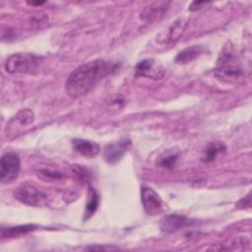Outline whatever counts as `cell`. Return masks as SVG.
Here are the masks:
<instances>
[{"instance_id":"1","label":"cell","mask_w":252,"mask_h":252,"mask_svg":"<svg viewBox=\"0 0 252 252\" xmlns=\"http://www.w3.org/2000/svg\"><path fill=\"white\" fill-rule=\"evenodd\" d=\"M118 67V63L102 59L84 63L68 76L65 84L66 92L72 97L83 96L103 78L114 73Z\"/></svg>"},{"instance_id":"2","label":"cell","mask_w":252,"mask_h":252,"mask_svg":"<svg viewBox=\"0 0 252 252\" xmlns=\"http://www.w3.org/2000/svg\"><path fill=\"white\" fill-rule=\"evenodd\" d=\"M234 53L232 47H224L220 54L218 66L215 70V76L223 82L236 83L244 78V70L234 64Z\"/></svg>"},{"instance_id":"3","label":"cell","mask_w":252,"mask_h":252,"mask_svg":"<svg viewBox=\"0 0 252 252\" xmlns=\"http://www.w3.org/2000/svg\"><path fill=\"white\" fill-rule=\"evenodd\" d=\"M42 60L43 57L37 56L35 54L19 52L9 56L5 62L4 67L5 70L11 74L32 73L37 69Z\"/></svg>"},{"instance_id":"4","label":"cell","mask_w":252,"mask_h":252,"mask_svg":"<svg viewBox=\"0 0 252 252\" xmlns=\"http://www.w3.org/2000/svg\"><path fill=\"white\" fill-rule=\"evenodd\" d=\"M14 197L29 206L41 207L49 203V196L47 193L31 183H23L18 186L14 192Z\"/></svg>"},{"instance_id":"5","label":"cell","mask_w":252,"mask_h":252,"mask_svg":"<svg viewBox=\"0 0 252 252\" xmlns=\"http://www.w3.org/2000/svg\"><path fill=\"white\" fill-rule=\"evenodd\" d=\"M0 178L2 183H9L15 180L20 172V158L15 153H6L1 158Z\"/></svg>"},{"instance_id":"6","label":"cell","mask_w":252,"mask_h":252,"mask_svg":"<svg viewBox=\"0 0 252 252\" xmlns=\"http://www.w3.org/2000/svg\"><path fill=\"white\" fill-rule=\"evenodd\" d=\"M188 21L189 20L186 17H180L176 19L166 28V30L160 32L157 35V42L161 44H167L177 41L187 28Z\"/></svg>"},{"instance_id":"7","label":"cell","mask_w":252,"mask_h":252,"mask_svg":"<svg viewBox=\"0 0 252 252\" xmlns=\"http://www.w3.org/2000/svg\"><path fill=\"white\" fill-rule=\"evenodd\" d=\"M164 68L161 63L154 58H147L140 61L135 67V74L154 80H159L164 75Z\"/></svg>"},{"instance_id":"8","label":"cell","mask_w":252,"mask_h":252,"mask_svg":"<svg viewBox=\"0 0 252 252\" xmlns=\"http://www.w3.org/2000/svg\"><path fill=\"white\" fill-rule=\"evenodd\" d=\"M141 200L144 210L149 215H156L162 209V202L158 194L148 186L141 188Z\"/></svg>"},{"instance_id":"9","label":"cell","mask_w":252,"mask_h":252,"mask_svg":"<svg viewBox=\"0 0 252 252\" xmlns=\"http://www.w3.org/2000/svg\"><path fill=\"white\" fill-rule=\"evenodd\" d=\"M195 221L186 216L171 214L164 216L159 221V228L164 232H175L181 228L193 224Z\"/></svg>"},{"instance_id":"10","label":"cell","mask_w":252,"mask_h":252,"mask_svg":"<svg viewBox=\"0 0 252 252\" xmlns=\"http://www.w3.org/2000/svg\"><path fill=\"white\" fill-rule=\"evenodd\" d=\"M130 144L131 142L129 140H123L118 143H113L105 146L103 150L104 159L108 163H116L122 158Z\"/></svg>"},{"instance_id":"11","label":"cell","mask_w":252,"mask_h":252,"mask_svg":"<svg viewBox=\"0 0 252 252\" xmlns=\"http://www.w3.org/2000/svg\"><path fill=\"white\" fill-rule=\"evenodd\" d=\"M72 144L74 150L77 153L87 158H94L99 153V146L92 141L84 139H74Z\"/></svg>"},{"instance_id":"12","label":"cell","mask_w":252,"mask_h":252,"mask_svg":"<svg viewBox=\"0 0 252 252\" xmlns=\"http://www.w3.org/2000/svg\"><path fill=\"white\" fill-rule=\"evenodd\" d=\"M168 4V2H155L145 7L140 14V19L145 22H152L156 20L167 10Z\"/></svg>"},{"instance_id":"13","label":"cell","mask_w":252,"mask_h":252,"mask_svg":"<svg viewBox=\"0 0 252 252\" xmlns=\"http://www.w3.org/2000/svg\"><path fill=\"white\" fill-rule=\"evenodd\" d=\"M38 226L36 224H22V225H17V226H11L7 228H2L1 229V235L2 237H17L21 236L23 234L29 233L34 229H36Z\"/></svg>"},{"instance_id":"14","label":"cell","mask_w":252,"mask_h":252,"mask_svg":"<svg viewBox=\"0 0 252 252\" xmlns=\"http://www.w3.org/2000/svg\"><path fill=\"white\" fill-rule=\"evenodd\" d=\"M202 47L199 45H193L190 47H186L185 49L181 50L176 58L175 61L180 63V64H186L191 62L192 60H194L201 52H202Z\"/></svg>"},{"instance_id":"15","label":"cell","mask_w":252,"mask_h":252,"mask_svg":"<svg viewBox=\"0 0 252 252\" xmlns=\"http://www.w3.org/2000/svg\"><path fill=\"white\" fill-rule=\"evenodd\" d=\"M98 204H99V197H98L96 191L94 188L90 187L89 201L87 202L85 216H84L85 220L90 219L95 213V211H96V209L98 207Z\"/></svg>"},{"instance_id":"16","label":"cell","mask_w":252,"mask_h":252,"mask_svg":"<svg viewBox=\"0 0 252 252\" xmlns=\"http://www.w3.org/2000/svg\"><path fill=\"white\" fill-rule=\"evenodd\" d=\"M225 151V146L223 144L220 143H212L209 145V147L206 150V156H205V160L206 161H212L216 158V157Z\"/></svg>"},{"instance_id":"17","label":"cell","mask_w":252,"mask_h":252,"mask_svg":"<svg viewBox=\"0 0 252 252\" xmlns=\"http://www.w3.org/2000/svg\"><path fill=\"white\" fill-rule=\"evenodd\" d=\"M15 119L23 126L31 124L34 119V114L31 109H22L17 113Z\"/></svg>"},{"instance_id":"18","label":"cell","mask_w":252,"mask_h":252,"mask_svg":"<svg viewBox=\"0 0 252 252\" xmlns=\"http://www.w3.org/2000/svg\"><path fill=\"white\" fill-rule=\"evenodd\" d=\"M177 155L176 154H170V155H166L164 157H161L159 158V160L158 161V164L159 166L162 167H166V168H171L175 165L176 160H177Z\"/></svg>"},{"instance_id":"19","label":"cell","mask_w":252,"mask_h":252,"mask_svg":"<svg viewBox=\"0 0 252 252\" xmlns=\"http://www.w3.org/2000/svg\"><path fill=\"white\" fill-rule=\"evenodd\" d=\"M39 174L44 178V179H49V180H57L63 178L62 172L59 171H54V170H49V169H42L39 171Z\"/></svg>"},{"instance_id":"20","label":"cell","mask_w":252,"mask_h":252,"mask_svg":"<svg viewBox=\"0 0 252 252\" xmlns=\"http://www.w3.org/2000/svg\"><path fill=\"white\" fill-rule=\"evenodd\" d=\"M73 171L78 176V178H80L81 180H84V181L87 180L88 181L90 179V176H91L90 172L85 167H83L81 165L73 166Z\"/></svg>"},{"instance_id":"21","label":"cell","mask_w":252,"mask_h":252,"mask_svg":"<svg viewBox=\"0 0 252 252\" xmlns=\"http://www.w3.org/2000/svg\"><path fill=\"white\" fill-rule=\"evenodd\" d=\"M206 4H209V2H197V1H194V2H192V4L190 5L189 10H190V11H196V10L200 9L202 6H204V5H206Z\"/></svg>"},{"instance_id":"22","label":"cell","mask_w":252,"mask_h":252,"mask_svg":"<svg viewBox=\"0 0 252 252\" xmlns=\"http://www.w3.org/2000/svg\"><path fill=\"white\" fill-rule=\"evenodd\" d=\"M114 250V249H117V247H111V246H108V247H104V246H100V247H97V246H90V247H87L86 250Z\"/></svg>"},{"instance_id":"23","label":"cell","mask_w":252,"mask_h":252,"mask_svg":"<svg viewBox=\"0 0 252 252\" xmlns=\"http://www.w3.org/2000/svg\"><path fill=\"white\" fill-rule=\"evenodd\" d=\"M44 2L43 1H37V2H28V4L30 5H33V6H38V5H42Z\"/></svg>"}]
</instances>
